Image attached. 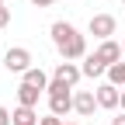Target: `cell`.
Masks as SVG:
<instances>
[{"label":"cell","mask_w":125,"mask_h":125,"mask_svg":"<svg viewBox=\"0 0 125 125\" xmlns=\"http://www.w3.org/2000/svg\"><path fill=\"white\" fill-rule=\"evenodd\" d=\"M49 35H52V45H56V52H59L62 59L76 62V59L87 56V38H83L70 21H56V24L49 28Z\"/></svg>","instance_id":"cell-1"},{"label":"cell","mask_w":125,"mask_h":125,"mask_svg":"<svg viewBox=\"0 0 125 125\" xmlns=\"http://www.w3.org/2000/svg\"><path fill=\"white\" fill-rule=\"evenodd\" d=\"M4 70H7V73H24V70H31V52L24 49V45L7 49V52H4Z\"/></svg>","instance_id":"cell-2"},{"label":"cell","mask_w":125,"mask_h":125,"mask_svg":"<svg viewBox=\"0 0 125 125\" xmlns=\"http://www.w3.org/2000/svg\"><path fill=\"white\" fill-rule=\"evenodd\" d=\"M87 31H90V35L94 38H111L115 35V31H118V21L111 18V14H94V18H90V24H87Z\"/></svg>","instance_id":"cell-3"},{"label":"cell","mask_w":125,"mask_h":125,"mask_svg":"<svg viewBox=\"0 0 125 125\" xmlns=\"http://www.w3.org/2000/svg\"><path fill=\"white\" fill-rule=\"evenodd\" d=\"M97 108L101 104H97V94H94V90H76L73 94V111L80 115V118H90Z\"/></svg>","instance_id":"cell-4"},{"label":"cell","mask_w":125,"mask_h":125,"mask_svg":"<svg viewBox=\"0 0 125 125\" xmlns=\"http://www.w3.org/2000/svg\"><path fill=\"white\" fill-rule=\"evenodd\" d=\"M94 94H97V104L104 108V111H115V108L122 104V90H118L111 80H108V83H101L97 90H94Z\"/></svg>","instance_id":"cell-5"},{"label":"cell","mask_w":125,"mask_h":125,"mask_svg":"<svg viewBox=\"0 0 125 125\" xmlns=\"http://www.w3.org/2000/svg\"><path fill=\"white\" fill-rule=\"evenodd\" d=\"M80 76H83V70L76 66V62H70V59H62L59 66H56V73H52V80H62V83H70V87H76V83H80Z\"/></svg>","instance_id":"cell-6"},{"label":"cell","mask_w":125,"mask_h":125,"mask_svg":"<svg viewBox=\"0 0 125 125\" xmlns=\"http://www.w3.org/2000/svg\"><path fill=\"white\" fill-rule=\"evenodd\" d=\"M45 97H49V111L59 115V118H66L73 111V90H66V94H45Z\"/></svg>","instance_id":"cell-7"},{"label":"cell","mask_w":125,"mask_h":125,"mask_svg":"<svg viewBox=\"0 0 125 125\" xmlns=\"http://www.w3.org/2000/svg\"><path fill=\"white\" fill-rule=\"evenodd\" d=\"M21 83H31V87H38V90H49L52 76L45 73L42 66H31V70H24V73H21Z\"/></svg>","instance_id":"cell-8"},{"label":"cell","mask_w":125,"mask_h":125,"mask_svg":"<svg viewBox=\"0 0 125 125\" xmlns=\"http://www.w3.org/2000/svg\"><path fill=\"white\" fill-rule=\"evenodd\" d=\"M80 70H83V76H90V80H94V76H104V73H108V62H104L97 52H87Z\"/></svg>","instance_id":"cell-9"},{"label":"cell","mask_w":125,"mask_h":125,"mask_svg":"<svg viewBox=\"0 0 125 125\" xmlns=\"http://www.w3.org/2000/svg\"><path fill=\"white\" fill-rule=\"evenodd\" d=\"M97 56H101V59L108 62V66H111V62H122V56H125V52H122V45H118V42L104 38V42L97 45Z\"/></svg>","instance_id":"cell-10"},{"label":"cell","mask_w":125,"mask_h":125,"mask_svg":"<svg viewBox=\"0 0 125 125\" xmlns=\"http://www.w3.org/2000/svg\"><path fill=\"white\" fill-rule=\"evenodd\" d=\"M42 118H38V111L35 108H24V104H18L10 111V125H38Z\"/></svg>","instance_id":"cell-11"},{"label":"cell","mask_w":125,"mask_h":125,"mask_svg":"<svg viewBox=\"0 0 125 125\" xmlns=\"http://www.w3.org/2000/svg\"><path fill=\"white\" fill-rule=\"evenodd\" d=\"M45 90H38V87H31V83H21L18 87V104H24V108H38V97H42Z\"/></svg>","instance_id":"cell-12"},{"label":"cell","mask_w":125,"mask_h":125,"mask_svg":"<svg viewBox=\"0 0 125 125\" xmlns=\"http://www.w3.org/2000/svg\"><path fill=\"white\" fill-rule=\"evenodd\" d=\"M108 80L115 87H125V62H111V66H108Z\"/></svg>","instance_id":"cell-13"},{"label":"cell","mask_w":125,"mask_h":125,"mask_svg":"<svg viewBox=\"0 0 125 125\" xmlns=\"http://www.w3.org/2000/svg\"><path fill=\"white\" fill-rule=\"evenodd\" d=\"M66 90H73V87H70V83H62V80H52L45 94H66Z\"/></svg>","instance_id":"cell-14"},{"label":"cell","mask_w":125,"mask_h":125,"mask_svg":"<svg viewBox=\"0 0 125 125\" xmlns=\"http://www.w3.org/2000/svg\"><path fill=\"white\" fill-rule=\"evenodd\" d=\"M38 125H62V118H59V115H52V111H49V115H45V118H42V122H38Z\"/></svg>","instance_id":"cell-15"},{"label":"cell","mask_w":125,"mask_h":125,"mask_svg":"<svg viewBox=\"0 0 125 125\" xmlns=\"http://www.w3.org/2000/svg\"><path fill=\"white\" fill-rule=\"evenodd\" d=\"M10 24V7H0V28Z\"/></svg>","instance_id":"cell-16"},{"label":"cell","mask_w":125,"mask_h":125,"mask_svg":"<svg viewBox=\"0 0 125 125\" xmlns=\"http://www.w3.org/2000/svg\"><path fill=\"white\" fill-rule=\"evenodd\" d=\"M0 125H10V111H7L4 104H0Z\"/></svg>","instance_id":"cell-17"},{"label":"cell","mask_w":125,"mask_h":125,"mask_svg":"<svg viewBox=\"0 0 125 125\" xmlns=\"http://www.w3.org/2000/svg\"><path fill=\"white\" fill-rule=\"evenodd\" d=\"M111 125H125V111H118V115L111 118Z\"/></svg>","instance_id":"cell-18"},{"label":"cell","mask_w":125,"mask_h":125,"mask_svg":"<svg viewBox=\"0 0 125 125\" xmlns=\"http://www.w3.org/2000/svg\"><path fill=\"white\" fill-rule=\"evenodd\" d=\"M31 4H35V7H52L56 0H31Z\"/></svg>","instance_id":"cell-19"},{"label":"cell","mask_w":125,"mask_h":125,"mask_svg":"<svg viewBox=\"0 0 125 125\" xmlns=\"http://www.w3.org/2000/svg\"><path fill=\"white\" fill-rule=\"evenodd\" d=\"M118 108H122V111H125V87H122V104H118Z\"/></svg>","instance_id":"cell-20"},{"label":"cell","mask_w":125,"mask_h":125,"mask_svg":"<svg viewBox=\"0 0 125 125\" xmlns=\"http://www.w3.org/2000/svg\"><path fill=\"white\" fill-rule=\"evenodd\" d=\"M62 125H76V122H62Z\"/></svg>","instance_id":"cell-21"},{"label":"cell","mask_w":125,"mask_h":125,"mask_svg":"<svg viewBox=\"0 0 125 125\" xmlns=\"http://www.w3.org/2000/svg\"><path fill=\"white\" fill-rule=\"evenodd\" d=\"M122 52H125V38H122Z\"/></svg>","instance_id":"cell-22"},{"label":"cell","mask_w":125,"mask_h":125,"mask_svg":"<svg viewBox=\"0 0 125 125\" xmlns=\"http://www.w3.org/2000/svg\"><path fill=\"white\" fill-rule=\"evenodd\" d=\"M0 7H4V0H0Z\"/></svg>","instance_id":"cell-23"},{"label":"cell","mask_w":125,"mask_h":125,"mask_svg":"<svg viewBox=\"0 0 125 125\" xmlns=\"http://www.w3.org/2000/svg\"><path fill=\"white\" fill-rule=\"evenodd\" d=\"M122 4H125V0H122Z\"/></svg>","instance_id":"cell-24"}]
</instances>
